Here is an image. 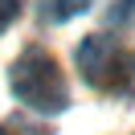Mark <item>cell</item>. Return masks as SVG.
Instances as JSON below:
<instances>
[{
  "instance_id": "obj_1",
  "label": "cell",
  "mask_w": 135,
  "mask_h": 135,
  "mask_svg": "<svg viewBox=\"0 0 135 135\" xmlns=\"http://www.w3.org/2000/svg\"><path fill=\"white\" fill-rule=\"evenodd\" d=\"M12 94L29 110H41V115H57V110L70 107L66 78H61L53 53H45L41 45H29L17 57V66H12Z\"/></svg>"
},
{
  "instance_id": "obj_2",
  "label": "cell",
  "mask_w": 135,
  "mask_h": 135,
  "mask_svg": "<svg viewBox=\"0 0 135 135\" xmlns=\"http://www.w3.org/2000/svg\"><path fill=\"white\" fill-rule=\"evenodd\" d=\"M78 70H82V78L94 86V90H115V86H123V53H119L115 37H86L82 45H78Z\"/></svg>"
},
{
  "instance_id": "obj_3",
  "label": "cell",
  "mask_w": 135,
  "mask_h": 135,
  "mask_svg": "<svg viewBox=\"0 0 135 135\" xmlns=\"http://www.w3.org/2000/svg\"><path fill=\"white\" fill-rule=\"evenodd\" d=\"M90 8V0H45V17L49 21H70Z\"/></svg>"
},
{
  "instance_id": "obj_4",
  "label": "cell",
  "mask_w": 135,
  "mask_h": 135,
  "mask_svg": "<svg viewBox=\"0 0 135 135\" xmlns=\"http://www.w3.org/2000/svg\"><path fill=\"white\" fill-rule=\"evenodd\" d=\"M21 17V0H0V33Z\"/></svg>"
},
{
  "instance_id": "obj_5",
  "label": "cell",
  "mask_w": 135,
  "mask_h": 135,
  "mask_svg": "<svg viewBox=\"0 0 135 135\" xmlns=\"http://www.w3.org/2000/svg\"><path fill=\"white\" fill-rule=\"evenodd\" d=\"M135 12V0H119V8H110V21H127Z\"/></svg>"
},
{
  "instance_id": "obj_6",
  "label": "cell",
  "mask_w": 135,
  "mask_h": 135,
  "mask_svg": "<svg viewBox=\"0 0 135 135\" xmlns=\"http://www.w3.org/2000/svg\"><path fill=\"white\" fill-rule=\"evenodd\" d=\"M123 82H127V90L135 94V53H131V61H127V70H123Z\"/></svg>"
},
{
  "instance_id": "obj_7",
  "label": "cell",
  "mask_w": 135,
  "mask_h": 135,
  "mask_svg": "<svg viewBox=\"0 0 135 135\" xmlns=\"http://www.w3.org/2000/svg\"><path fill=\"white\" fill-rule=\"evenodd\" d=\"M0 135H8V131H4V127H0Z\"/></svg>"
}]
</instances>
